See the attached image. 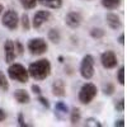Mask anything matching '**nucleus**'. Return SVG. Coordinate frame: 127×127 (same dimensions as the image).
<instances>
[{"label": "nucleus", "instance_id": "obj_1", "mask_svg": "<svg viewBox=\"0 0 127 127\" xmlns=\"http://www.w3.org/2000/svg\"><path fill=\"white\" fill-rule=\"evenodd\" d=\"M27 70L29 74V78L38 80V81L45 80L51 74V62L47 59H41V60L32 62Z\"/></svg>", "mask_w": 127, "mask_h": 127}, {"label": "nucleus", "instance_id": "obj_2", "mask_svg": "<svg viewBox=\"0 0 127 127\" xmlns=\"http://www.w3.org/2000/svg\"><path fill=\"white\" fill-rule=\"evenodd\" d=\"M8 75L12 80H15L20 84H26L28 83L29 79V74L28 70L22 65V64H10L8 67Z\"/></svg>", "mask_w": 127, "mask_h": 127}, {"label": "nucleus", "instance_id": "obj_3", "mask_svg": "<svg viewBox=\"0 0 127 127\" xmlns=\"http://www.w3.org/2000/svg\"><path fill=\"white\" fill-rule=\"evenodd\" d=\"M97 94H98L97 87H95L93 83H85V84H83V87L80 88L78 98H79V102L81 104H89V103L93 102V99L95 97H97Z\"/></svg>", "mask_w": 127, "mask_h": 127}, {"label": "nucleus", "instance_id": "obj_4", "mask_svg": "<svg viewBox=\"0 0 127 127\" xmlns=\"http://www.w3.org/2000/svg\"><path fill=\"white\" fill-rule=\"evenodd\" d=\"M80 75L85 80H90L94 76V57L92 55H85L80 62Z\"/></svg>", "mask_w": 127, "mask_h": 127}, {"label": "nucleus", "instance_id": "obj_5", "mask_svg": "<svg viewBox=\"0 0 127 127\" xmlns=\"http://www.w3.org/2000/svg\"><path fill=\"white\" fill-rule=\"evenodd\" d=\"M28 51L31 52V55H34V56H39V55H43L45 52H47L48 50V45L45 38H32L29 39L28 45H27Z\"/></svg>", "mask_w": 127, "mask_h": 127}, {"label": "nucleus", "instance_id": "obj_6", "mask_svg": "<svg viewBox=\"0 0 127 127\" xmlns=\"http://www.w3.org/2000/svg\"><path fill=\"white\" fill-rule=\"evenodd\" d=\"M1 24H3L5 28L10 29V31L17 29V27H18V24H19L18 13L15 12V10H13V9L6 10V12L3 14V17H1Z\"/></svg>", "mask_w": 127, "mask_h": 127}, {"label": "nucleus", "instance_id": "obj_7", "mask_svg": "<svg viewBox=\"0 0 127 127\" xmlns=\"http://www.w3.org/2000/svg\"><path fill=\"white\" fill-rule=\"evenodd\" d=\"M100 64L104 69H114L116 66L118 65V59L116 56V54L113 51H104L103 54L100 55Z\"/></svg>", "mask_w": 127, "mask_h": 127}, {"label": "nucleus", "instance_id": "obj_8", "mask_svg": "<svg viewBox=\"0 0 127 127\" xmlns=\"http://www.w3.org/2000/svg\"><path fill=\"white\" fill-rule=\"evenodd\" d=\"M50 18H51V13L48 12V10H38V12H36V14L33 15L32 26H33V28L38 29V28L42 27V24L48 22Z\"/></svg>", "mask_w": 127, "mask_h": 127}, {"label": "nucleus", "instance_id": "obj_9", "mask_svg": "<svg viewBox=\"0 0 127 127\" xmlns=\"http://www.w3.org/2000/svg\"><path fill=\"white\" fill-rule=\"evenodd\" d=\"M15 48H14V41L6 39L4 43V59L6 64H12L15 60Z\"/></svg>", "mask_w": 127, "mask_h": 127}, {"label": "nucleus", "instance_id": "obj_10", "mask_svg": "<svg viewBox=\"0 0 127 127\" xmlns=\"http://www.w3.org/2000/svg\"><path fill=\"white\" fill-rule=\"evenodd\" d=\"M81 14L78 13V12H69L65 17V23L66 26H69L70 28L75 29V28H79L80 24H81Z\"/></svg>", "mask_w": 127, "mask_h": 127}, {"label": "nucleus", "instance_id": "obj_11", "mask_svg": "<svg viewBox=\"0 0 127 127\" xmlns=\"http://www.w3.org/2000/svg\"><path fill=\"white\" fill-rule=\"evenodd\" d=\"M52 93H54V95H56V97H65L66 95V85H65V81L61 80V79H57L55 80L54 83H52Z\"/></svg>", "mask_w": 127, "mask_h": 127}, {"label": "nucleus", "instance_id": "obj_12", "mask_svg": "<svg viewBox=\"0 0 127 127\" xmlns=\"http://www.w3.org/2000/svg\"><path fill=\"white\" fill-rule=\"evenodd\" d=\"M105 22H107V26L111 29H118L122 26L120 17L117 14H114V13H108L107 15H105Z\"/></svg>", "mask_w": 127, "mask_h": 127}, {"label": "nucleus", "instance_id": "obj_13", "mask_svg": "<svg viewBox=\"0 0 127 127\" xmlns=\"http://www.w3.org/2000/svg\"><path fill=\"white\" fill-rule=\"evenodd\" d=\"M14 98L19 104H28L31 102V95L26 89H17L14 92Z\"/></svg>", "mask_w": 127, "mask_h": 127}, {"label": "nucleus", "instance_id": "obj_14", "mask_svg": "<svg viewBox=\"0 0 127 127\" xmlns=\"http://www.w3.org/2000/svg\"><path fill=\"white\" fill-rule=\"evenodd\" d=\"M69 113V107L64 102H56L55 104V114L60 120H62L65 116Z\"/></svg>", "mask_w": 127, "mask_h": 127}, {"label": "nucleus", "instance_id": "obj_15", "mask_svg": "<svg viewBox=\"0 0 127 127\" xmlns=\"http://www.w3.org/2000/svg\"><path fill=\"white\" fill-rule=\"evenodd\" d=\"M37 3L48 9H60L62 6V0H37Z\"/></svg>", "mask_w": 127, "mask_h": 127}, {"label": "nucleus", "instance_id": "obj_16", "mask_svg": "<svg viewBox=\"0 0 127 127\" xmlns=\"http://www.w3.org/2000/svg\"><path fill=\"white\" fill-rule=\"evenodd\" d=\"M69 113H70V122H71V125L72 126L78 125L80 122V120H81V112H80V109L79 108H72L71 112H69Z\"/></svg>", "mask_w": 127, "mask_h": 127}, {"label": "nucleus", "instance_id": "obj_17", "mask_svg": "<svg viewBox=\"0 0 127 127\" xmlns=\"http://www.w3.org/2000/svg\"><path fill=\"white\" fill-rule=\"evenodd\" d=\"M121 1L122 0H100L102 5L108 9V10H113V9H117L120 5H121Z\"/></svg>", "mask_w": 127, "mask_h": 127}, {"label": "nucleus", "instance_id": "obj_18", "mask_svg": "<svg viewBox=\"0 0 127 127\" xmlns=\"http://www.w3.org/2000/svg\"><path fill=\"white\" fill-rule=\"evenodd\" d=\"M47 37H48V41H51L52 43H59V42L61 41L60 32H59V29H55V28H52V29L48 31Z\"/></svg>", "mask_w": 127, "mask_h": 127}, {"label": "nucleus", "instance_id": "obj_19", "mask_svg": "<svg viewBox=\"0 0 127 127\" xmlns=\"http://www.w3.org/2000/svg\"><path fill=\"white\" fill-rule=\"evenodd\" d=\"M10 88L9 85V81H8V78L5 76V74L0 70V90L3 92H8Z\"/></svg>", "mask_w": 127, "mask_h": 127}, {"label": "nucleus", "instance_id": "obj_20", "mask_svg": "<svg viewBox=\"0 0 127 127\" xmlns=\"http://www.w3.org/2000/svg\"><path fill=\"white\" fill-rule=\"evenodd\" d=\"M20 4H22V6H23L26 10H31V9L36 8L37 0H20Z\"/></svg>", "mask_w": 127, "mask_h": 127}, {"label": "nucleus", "instance_id": "obj_21", "mask_svg": "<svg viewBox=\"0 0 127 127\" xmlns=\"http://www.w3.org/2000/svg\"><path fill=\"white\" fill-rule=\"evenodd\" d=\"M104 34H105V32L102 28H93L90 31V36L95 39H100L102 37H104Z\"/></svg>", "mask_w": 127, "mask_h": 127}, {"label": "nucleus", "instance_id": "obj_22", "mask_svg": "<svg viewBox=\"0 0 127 127\" xmlns=\"http://www.w3.org/2000/svg\"><path fill=\"white\" fill-rule=\"evenodd\" d=\"M20 23H22V28L24 29V31H29L31 29V23H29V17H28V14H23L22 15V18H20V20H19Z\"/></svg>", "mask_w": 127, "mask_h": 127}, {"label": "nucleus", "instance_id": "obj_23", "mask_svg": "<svg viewBox=\"0 0 127 127\" xmlns=\"http://www.w3.org/2000/svg\"><path fill=\"white\" fill-rule=\"evenodd\" d=\"M117 80L121 85H125V66L122 65L117 71Z\"/></svg>", "mask_w": 127, "mask_h": 127}, {"label": "nucleus", "instance_id": "obj_24", "mask_svg": "<svg viewBox=\"0 0 127 127\" xmlns=\"http://www.w3.org/2000/svg\"><path fill=\"white\" fill-rule=\"evenodd\" d=\"M85 126H93V127H102V123L97 120V118H93L89 117L85 120Z\"/></svg>", "mask_w": 127, "mask_h": 127}, {"label": "nucleus", "instance_id": "obj_25", "mask_svg": "<svg viewBox=\"0 0 127 127\" xmlns=\"http://www.w3.org/2000/svg\"><path fill=\"white\" fill-rule=\"evenodd\" d=\"M14 48H15V54H17V55H22L23 51H24V47H23V45H22V42L18 41V39L14 42Z\"/></svg>", "mask_w": 127, "mask_h": 127}, {"label": "nucleus", "instance_id": "obj_26", "mask_svg": "<svg viewBox=\"0 0 127 127\" xmlns=\"http://www.w3.org/2000/svg\"><path fill=\"white\" fill-rule=\"evenodd\" d=\"M114 108H116V111H117V112H123V109H125V99L121 98L120 100L116 102Z\"/></svg>", "mask_w": 127, "mask_h": 127}, {"label": "nucleus", "instance_id": "obj_27", "mask_svg": "<svg viewBox=\"0 0 127 127\" xmlns=\"http://www.w3.org/2000/svg\"><path fill=\"white\" fill-rule=\"evenodd\" d=\"M103 92H104V94H105V95H112V94H113V92H114V87H113V84L108 83L107 85H104Z\"/></svg>", "mask_w": 127, "mask_h": 127}, {"label": "nucleus", "instance_id": "obj_28", "mask_svg": "<svg viewBox=\"0 0 127 127\" xmlns=\"http://www.w3.org/2000/svg\"><path fill=\"white\" fill-rule=\"evenodd\" d=\"M38 102H39L42 105H43V107L50 108V102H48V99H47V98H45V97H42L41 94L38 95Z\"/></svg>", "mask_w": 127, "mask_h": 127}, {"label": "nucleus", "instance_id": "obj_29", "mask_svg": "<svg viewBox=\"0 0 127 127\" xmlns=\"http://www.w3.org/2000/svg\"><path fill=\"white\" fill-rule=\"evenodd\" d=\"M18 125H19L20 127H26V126H28V125L26 123L24 118H23V113H19V114H18Z\"/></svg>", "mask_w": 127, "mask_h": 127}, {"label": "nucleus", "instance_id": "obj_30", "mask_svg": "<svg viewBox=\"0 0 127 127\" xmlns=\"http://www.w3.org/2000/svg\"><path fill=\"white\" fill-rule=\"evenodd\" d=\"M32 92H33L34 94H37V95H39V94L42 93L39 85H37V84H33V85H32Z\"/></svg>", "mask_w": 127, "mask_h": 127}, {"label": "nucleus", "instance_id": "obj_31", "mask_svg": "<svg viewBox=\"0 0 127 127\" xmlns=\"http://www.w3.org/2000/svg\"><path fill=\"white\" fill-rule=\"evenodd\" d=\"M6 116H8L6 112H5L3 108H0V122H3V121L6 118Z\"/></svg>", "mask_w": 127, "mask_h": 127}, {"label": "nucleus", "instance_id": "obj_32", "mask_svg": "<svg viewBox=\"0 0 127 127\" xmlns=\"http://www.w3.org/2000/svg\"><path fill=\"white\" fill-rule=\"evenodd\" d=\"M114 126L116 127H125V121L121 118V120H117V121H116L114 122Z\"/></svg>", "mask_w": 127, "mask_h": 127}, {"label": "nucleus", "instance_id": "obj_33", "mask_svg": "<svg viewBox=\"0 0 127 127\" xmlns=\"http://www.w3.org/2000/svg\"><path fill=\"white\" fill-rule=\"evenodd\" d=\"M118 42H120V45H125V33H121V36L118 37Z\"/></svg>", "mask_w": 127, "mask_h": 127}, {"label": "nucleus", "instance_id": "obj_34", "mask_svg": "<svg viewBox=\"0 0 127 127\" xmlns=\"http://www.w3.org/2000/svg\"><path fill=\"white\" fill-rule=\"evenodd\" d=\"M3 12H4V6H3V4H0V15L3 14Z\"/></svg>", "mask_w": 127, "mask_h": 127}, {"label": "nucleus", "instance_id": "obj_35", "mask_svg": "<svg viewBox=\"0 0 127 127\" xmlns=\"http://www.w3.org/2000/svg\"><path fill=\"white\" fill-rule=\"evenodd\" d=\"M59 60H60V62H62V61H64V57H62V56H60V57H59Z\"/></svg>", "mask_w": 127, "mask_h": 127}]
</instances>
